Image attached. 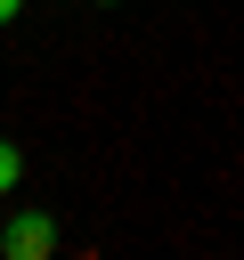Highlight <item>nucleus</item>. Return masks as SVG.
Masks as SVG:
<instances>
[{
	"label": "nucleus",
	"instance_id": "7ed1b4c3",
	"mask_svg": "<svg viewBox=\"0 0 244 260\" xmlns=\"http://www.w3.org/2000/svg\"><path fill=\"white\" fill-rule=\"evenodd\" d=\"M16 16H24V0H0V24H16Z\"/></svg>",
	"mask_w": 244,
	"mask_h": 260
},
{
	"label": "nucleus",
	"instance_id": "20e7f679",
	"mask_svg": "<svg viewBox=\"0 0 244 260\" xmlns=\"http://www.w3.org/2000/svg\"><path fill=\"white\" fill-rule=\"evenodd\" d=\"M98 8H122V0H98Z\"/></svg>",
	"mask_w": 244,
	"mask_h": 260
},
{
	"label": "nucleus",
	"instance_id": "f03ea898",
	"mask_svg": "<svg viewBox=\"0 0 244 260\" xmlns=\"http://www.w3.org/2000/svg\"><path fill=\"white\" fill-rule=\"evenodd\" d=\"M16 179H24V154H16V146H8V138H0V195H8V187H16Z\"/></svg>",
	"mask_w": 244,
	"mask_h": 260
},
{
	"label": "nucleus",
	"instance_id": "f257e3e1",
	"mask_svg": "<svg viewBox=\"0 0 244 260\" xmlns=\"http://www.w3.org/2000/svg\"><path fill=\"white\" fill-rule=\"evenodd\" d=\"M0 252H8V260H49V252H57V219H49L41 203L8 211V219H0Z\"/></svg>",
	"mask_w": 244,
	"mask_h": 260
}]
</instances>
